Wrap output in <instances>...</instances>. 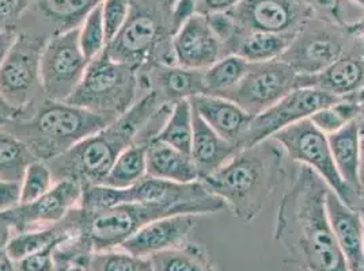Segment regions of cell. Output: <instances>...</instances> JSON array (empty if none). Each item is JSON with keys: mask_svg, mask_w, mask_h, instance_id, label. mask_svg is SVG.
I'll return each mask as SVG.
<instances>
[{"mask_svg": "<svg viewBox=\"0 0 364 271\" xmlns=\"http://www.w3.org/2000/svg\"><path fill=\"white\" fill-rule=\"evenodd\" d=\"M329 186L310 167L302 166L279 205L273 239L291 262L310 271H349L334 238L325 199Z\"/></svg>", "mask_w": 364, "mask_h": 271, "instance_id": "obj_1", "label": "cell"}, {"mask_svg": "<svg viewBox=\"0 0 364 271\" xmlns=\"http://www.w3.org/2000/svg\"><path fill=\"white\" fill-rule=\"evenodd\" d=\"M286 175L284 150L268 138L238 152L201 182L237 219L250 223L272 199Z\"/></svg>", "mask_w": 364, "mask_h": 271, "instance_id": "obj_2", "label": "cell"}, {"mask_svg": "<svg viewBox=\"0 0 364 271\" xmlns=\"http://www.w3.org/2000/svg\"><path fill=\"white\" fill-rule=\"evenodd\" d=\"M165 105L149 91L101 132L85 138L60 156L46 162L56 182L75 181L82 186L102 184L116 159L128 148L154 114Z\"/></svg>", "mask_w": 364, "mask_h": 271, "instance_id": "obj_3", "label": "cell"}, {"mask_svg": "<svg viewBox=\"0 0 364 271\" xmlns=\"http://www.w3.org/2000/svg\"><path fill=\"white\" fill-rule=\"evenodd\" d=\"M82 209H107L122 204L158 206L171 216L208 214L223 211L226 204L213 194L201 181L180 183L144 177L128 189H113L104 184L82 186Z\"/></svg>", "mask_w": 364, "mask_h": 271, "instance_id": "obj_4", "label": "cell"}, {"mask_svg": "<svg viewBox=\"0 0 364 271\" xmlns=\"http://www.w3.org/2000/svg\"><path fill=\"white\" fill-rule=\"evenodd\" d=\"M119 117L48 99L29 120L7 122L3 129L22 140L37 160L49 162Z\"/></svg>", "mask_w": 364, "mask_h": 271, "instance_id": "obj_5", "label": "cell"}, {"mask_svg": "<svg viewBox=\"0 0 364 271\" xmlns=\"http://www.w3.org/2000/svg\"><path fill=\"white\" fill-rule=\"evenodd\" d=\"M173 11L158 0H132L131 13L122 31L107 44V56L134 70L149 60L176 64L171 40Z\"/></svg>", "mask_w": 364, "mask_h": 271, "instance_id": "obj_6", "label": "cell"}, {"mask_svg": "<svg viewBox=\"0 0 364 271\" xmlns=\"http://www.w3.org/2000/svg\"><path fill=\"white\" fill-rule=\"evenodd\" d=\"M347 55H360L355 26H346L317 11L311 16L279 60L287 62L298 75H316Z\"/></svg>", "mask_w": 364, "mask_h": 271, "instance_id": "obj_7", "label": "cell"}, {"mask_svg": "<svg viewBox=\"0 0 364 271\" xmlns=\"http://www.w3.org/2000/svg\"><path fill=\"white\" fill-rule=\"evenodd\" d=\"M139 84L136 70L112 60L104 49L89 62L80 83L64 102L120 117L135 104Z\"/></svg>", "mask_w": 364, "mask_h": 271, "instance_id": "obj_8", "label": "cell"}, {"mask_svg": "<svg viewBox=\"0 0 364 271\" xmlns=\"http://www.w3.org/2000/svg\"><path fill=\"white\" fill-rule=\"evenodd\" d=\"M271 138L283 147L292 160L316 171L350 209L359 211L362 208V198L349 189L336 168L328 136L319 131L310 118L291 125Z\"/></svg>", "mask_w": 364, "mask_h": 271, "instance_id": "obj_9", "label": "cell"}, {"mask_svg": "<svg viewBox=\"0 0 364 271\" xmlns=\"http://www.w3.org/2000/svg\"><path fill=\"white\" fill-rule=\"evenodd\" d=\"M83 216L74 219L80 229L85 247L92 253L107 251L128 240L141 226L159 219L170 217L158 206L141 204H122L100 211H83Z\"/></svg>", "mask_w": 364, "mask_h": 271, "instance_id": "obj_10", "label": "cell"}, {"mask_svg": "<svg viewBox=\"0 0 364 271\" xmlns=\"http://www.w3.org/2000/svg\"><path fill=\"white\" fill-rule=\"evenodd\" d=\"M225 14L230 21L226 44L232 31L298 34L316 7L307 0H240Z\"/></svg>", "mask_w": 364, "mask_h": 271, "instance_id": "obj_11", "label": "cell"}, {"mask_svg": "<svg viewBox=\"0 0 364 271\" xmlns=\"http://www.w3.org/2000/svg\"><path fill=\"white\" fill-rule=\"evenodd\" d=\"M298 77L287 62L279 59L255 62L232 89L216 96L237 104L255 117L298 89Z\"/></svg>", "mask_w": 364, "mask_h": 271, "instance_id": "obj_12", "label": "cell"}, {"mask_svg": "<svg viewBox=\"0 0 364 271\" xmlns=\"http://www.w3.org/2000/svg\"><path fill=\"white\" fill-rule=\"evenodd\" d=\"M80 28L46 41L40 56L41 89L48 99L64 102L80 83L90 61L79 45Z\"/></svg>", "mask_w": 364, "mask_h": 271, "instance_id": "obj_13", "label": "cell"}, {"mask_svg": "<svg viewBox=\"0 0 364 271\" xmlns=\"http://www.w3.org/2000/svg\"><path fill=\"white\" fill-rule=\"evenodd\" d=\"M340 99L343 98L316 89H295L291 91L277 104L252 118L242 137L237 143L238 152L271 138L277 132L299 121L310 118L321 109L334 105Z\"/></svg>", "mask_w": 364, "mask_h": 271, "instance_id": "obj_14", "label": "cell"}, {"mask_svg": "<svg viewBox=\"0 0 364 271\" xmlns=\"http://www.w3.org/2000/svg\"><path fill=\"white\" fill-rule=\"evenodd\" d=\"M44 45L40 40L18 34L0 62V98L16 114L31 105L37 87L41 89L40 56Z\"/></svg>", "mask_w": 364, "mask_h": 271, "instance_id": "obj_15", "label": "cell"}, {"mask_svg": "<svg viewBox=\"0 0 364 271\" xmlns=\"http://www.w3.org/2000/svg\"><path fill=\"white\" fill-rule=\"evenodd\" d=\"M104 0H31L16 31L46 43L61 33L80 28Z\"/></svg>", "mask_w": 364, "mask_h": 271, "instance_id": "obj_16", "label": "cell"}, {"mask_svg": "<svg viewBox=\"0 0 364 271\" xmlns=\"http://www.w3.org/2000/svg\"><path fill=\"white\" fill-rule=\"evenodd\" d=\"M82 184L75 181L56 182L53 187L38 199L19 204L10 211L0 213V220L26 232L37 226L58 224L82 198Z\"/></svg>", "mask_w": 364, "mask_h": 271, "instance_id": "obj_17", "label": "cell"}, {"mask_svg": "<svg viewBox=\"0 0 364 271\" xmlns=\"http://www.w3.org/2000/svg\"><path fill=\"white\" fill-rule=\"evenodd\" d=\"M177 65L204 71L226 56L225 46L208 18L193 14L183 21L171 40Z\"/></svg>", "mask_w": 364, "mask_h": 271, "instance_id": "obj_18", "label": "cell"}, {"mask_svg": "<svg viewBox=\"0 0 364 271\" xmlns=\"http://www.w3.org/2000/svg\"><path fill=\"white\" fill-rule=\"evenodd\" d=\"M195 226L196 216L192 214L159 219L141 226L120 247L132 255L150 258L156 253L182 245Z\"/></svg>", "mask_w": 364, "mask_h": 271, "instance_id": "obj_19", "label": "cell"}, {"mask_svg": "<svg viewBox=\"0 0 364 271\" xmlns=\"http://www.w3.org/2000/svg\"><path fill=\"white\" fill-rule=\"evenodd\" d=\"M325 206L334 238L346 256L349 271H353L364 263L363 216L347 206L331 189L326 193Z\"/></svg>", "mask_w": 364, "mask_h": 271, "instance_id": "obj_20", "label": "cell"}, {"mask_svg": "<svg viewBox=\"0 0 364 271\" xmlns=\"http://www.w3.org/2000/svg\"><path fill=\"white\" fill-rule=\"evenodd\" d=\"M298 89H316L338 98L355 99L364 90V57L347 55L319 74L299 75Z\"/></svg>", "mask_w": 364, "mask_h": 271, "instance_id": "obj_21", "label": "cell"}, {"mask_svg": "<svg viewBox=\"0 0 364 271\" xmlns=\"http://www.w3.org/2000/svg\"><path fill=\"white\" fill-rule=\"evenodd\" d=\"M189 101L198 116L218 135L235 144V147L253 118L237 104L216 95L203 94L191 98Z\"/></svg>", "mask_w": 364, "mask_h": 271, "instance_id": "obj_22", "label": "cell"}, {"mask_svg": "<svg viewBox=\"0 0 364 271\" xmlns=\"http://www.w3.org/2000/svg\"><path fill=\"white\" fill-rule=\"evenodd\" d=\"M237 153L238 150L235 144L218 135L193 110V138L191 157L198 170V181L210 177Z\"/></svg>", "mask_w": 364, "mask_h": 271, "instance_id": "obj_23", "label": "cell"}, {"mask_svg": "<svg viewBox=\"0 0 364 271\" xmlns=\"http://www.w3.org/2000/svg\"><path fill=\"white\" fill-rule=\"evenodd\" d=\"M204 71L189 70L174 64H155L150 74V87L168 105L204 94Z\"/></svg>", "mask_w": 364, "mask_h": 271, "instance_id": "obj_24", "label": "cell"}, {"mask_svg": "<svg viewBox=\"0 0 364 271\" xmlns=\"http://www.w3.org/2000/svg\"><path fill=\"white\" fill-rule=\"evenodd\" d=\"M328 136L334 165L349 189L362 198L360 186V147L362 135L356 120L350 121Z\"/></svg>", "mask_w": 364, "mask_h": 271, "instance_id": "obj_25", "label": "cell"}, {"mask_svg": "<svg viewBox=\"0 0 364 271\" xmlns=\"http://www.w3.org/2000/svg\"><path fill=\"white\" fill-rule=\"evenodd\" d=\"M295 35L232 31L225 44L226 56L237 55L250 64L277 60L287 50Z\"/></svg>", "mask_w": 364, "mask_h": 271, "instance_id": "obj_26", "label": "cell"}, {"mask_svg": "<svg viewBox=\"0 0 364 271\" xmlns=\"http://www.w3.org/2000/svg\"><path fill=\"white\" fill-rule=\"evenodd\" d=\"M146 162L147 177L180 183L198 181V170L191 155L178 151L159 140L152 138L149 143Z\"/></svg>", "mask_w": 364, "mask_h": 271, "instance_id": "obj_27", "label": "cell"}, {"mask_svg": "<svg viewBox=\"0 0 364 271\" xmlns=\"http://www.w3.org/2000/svg\"><path fill=\"white\" fill-rule=\"evenodd\" d=\"M149 143L134 141L119 155L104 181V186L113 189H128L147 175V153Z\"/></svg>", "mask_w": 364, "mask_h": 271, "instance_id": "obj_28", "label": "cell"}, {"mask_svg": "<svg viewBox=\"0 0 364 271\" xmlns=\"http://www.w3.org/2000/svg\"><path fill=\"white\" fill-rule=\"evenodd\" d=\"M152 271H216L210 256L198 245H182L150 256Z\"/></svg>", "mask_w": 364, "mask_h": 271, "instance_id": "obj_29", "label": "cell"}, {"mask_svg": "<svg viewBox=\"0 0 364 271\" xmlns=\"http://www.w3.org/2000/svg\"><path fill=\"white\" fill-rule=\"evenodd\" d=\"M154 138L191 155L193 138V109L189 99H182L173 105L165 125Z\"/></svg>", "mask_w": 364, "mask_h": 271, "instance_id": "obj_30", "label": "cell"}, {"mask_svg": "<svg viewBox=\"0 0 364 271\" xmlns=\"http://www.w3.org/2000/svg\"><path fill=\"white\" fill-rule=\"evenodd\" d=\"M34 160L36 156L22 140L0 128V181L21 183Z\"/></svg>", "mask_w": 364, "mask_h": 271, "instance_id": "obj_31", "label": "cell"}, {"mask_svg": "<svg viewBox=\"0 0 364 271\" xmlns=\"http://www.w3.org/2000/svg\"><path fill=\"white\" fill-rule=\"evenodd\" d=\"M250 62L237 55H228L204 70V94L219 95L232 89L249 71Z\"/></svg>", "mask_w": 364, "mask_h": 271, "instance_id": "obj_32", "label": "cell"}, {"mask_svg": "<svg viewBox=\"0 0 364 271\" xmlns=\"http://www.w3.org/2000/svg\"><path fill=\"white\" fill-rule=\"evenodd\" d=\"M71 233H74L73 226H55L34 232H19L16 236L7 241L6 250L13 262H19L21 259L31 255L33 253L40 251L56 239L71 236Z\"/></svg>", "mask_w": 364, "mask_h": 271, "instance_id": "obj_33", "label": "cell"}, {"mask_svg": "<svg viewBox=\"0 0 364 271\" xmlns=\"http://www.w3.org/2000/svg\"><path fill=\"white\" fill-rule=\"evenodd\" d=\"M85 271H152L150 258H139L127 251H100L86 258Z\"/></svg>", "mask_w": 364, "mask_h": 271, "instance_id": "obj_34", "label": "cell"}, {"mask_svg": "<svg viewBox=\"0 0 364 271\" xmlns=\"http://www.w3.org/2000/svg\"><path fill=\"white\" fill-rule=\"evenodd\" d=\"M360 109V102L352 98H343L334 105L328 106L314 113L310 120L325 135H331L350 121L356 120Z\"/></svg>", "mask_w": 364, "mask_h": 271, "instance_id": "obj_35", "label": "cell"}, {"mask_svg": "<svg viewBox=\"0 0 364 271\" xmlns=\"http://www.w3.org/2000/svg\"><path fill=\"white\" fill-rule=\"evenodd\" d=\"M79 45L87 60H94L105 48L107 38L102 22V3H100L80 26Z\"/></svg>", "mask_w": 364, "mask_h": 271, "instance_id": "obj_36", "label": "cell"}, {"mask_svg": "<svg viewBox=\"0 0 364 271\" xmlns=\"http://www.w3.org/2000/svg\"><path fill=\"white\" fill-rule=\"evenodd\" d=\"M53 175L46 162L34 160L26 168L25 177L21 182L19 204H29L44 196L53 187Z\"/></svg>", "mask_w": 364, "mask_h": 271, "instance_id": "obj_37", "label": "cell"}, {"mask_svg": "<svg viewBox=\"0 0 364 271\" xmlns=\"http://www.w3.org/2000/svg\"><path fill=\"white\" fill-rule=\"evenodd\" d=\"M132 0H104L102 1V22L107 45L117 35L125 25L131 13Z\"/></svg>", "mask_w": 364, "mask_h": 271, "instance_id": "obj_38", "label": "cell"}, {"mask_svg": "<svg viewBox=\"0 0 364 271\" xmlns=\"http://www.w3.org/2000/svg\"><path fill=\"white\" fill-rule=\"evenodd\" d=\"M71 236H64L60 239L49 243L44 248L37 253L21 259L18 262L19 271H52L53 269V254L55 250L60 245L63 241L68 240Z\"/></svg>", "mask_w": 364, "mask_h": 271, "instance_id": "obj_39", "label": "cell"}, {"mask_svg": "<svg viewBox=\"0 0 364 271\" xmlns=\"http://www.w3.org/2000/svg\"><path fill=\"white\" fill-rule=\"evenodd\" d=\"M31 0H0V33L16 31Z\"/></svg>", "mask_w": 364, "mask_h": 271, "instance_id": "obj_40", "label": "cell"}, {"mask_svg": "<svg viewBox=\"0 0 364 271\" xmlns=\"http://www.w3.org/2000/svg\"><path fill=\"white\" fill-rule=\"evenodd\" d=\"M21 201V183L0 181V213L10 211Z\"/></svg>", "mask_w": 364, "mask_h": 271, "instance_id": "obj_41", "label": "cell"}, {"mask_svg": "<svg viewBox=\"0 0 364 271\" xmlns=\"http://www.w3.org/2000/svg\"><path fill=\"white\" fill-rule=\"evenodd\" d=\"M16 31H9V33H0V62L6 57L9 53L10 48L16 43Z\"/></svg>", "mask_w": 364, "mask_h": 271, "instance_id": "obj_42", "label": "cell"}, {"mask_svg": "<svg viewBox=\"0 0 364 271\" xmlns=\"http://www.w3.org/2000/svg\"><path fill=\"white\" fill-rule=\"evenodd\" d=\"M7 243L0 244V271H13V260L6 250Z\"/></svg>", "mask_w": 364, "mask_h": 271, "instance_id": "obj_43", "label": "cell"}, {"mask_svg": "<svg viewBox=\"0 0 364 271\" xmlns=\"http://www.w3.org/2000/svg\"><path fill=\"white\" fill-rule=\"evenodd\" d=\"M14 116L16 113L13 111V109L6 105L0 98V128H3L7 122L14 120Z\"/></svg>", "mask_w": 364, "mask_h": 271, "instance_id": "obj_44", "label": "cell"}, {"mask_svg": "<svg viewBox=\"0 0 364 271\" xmlns=\"http://www.w3.org/2000/svg\"><path fill=\"white\" fill-rule=\"evenodd\" d=\"M307 1H310L318 11H329L331 7L333 6L334 0H307Z\"/></svg>", "mask_w": 364, "mask_h": 271, "instance_id": "obj_45", "label": "cell"}, {"mask_svg": "<svg viewBox=\"0 0 364 271\" xmlns=\"http://www.w3.org/2000/svg\"><path fill=\"white\" fill-rule=\"evenodd\" d=\"M360 186H362V202L364 205V137H362V147H360Z\"/></svg>", "mask_w": 364, "mask_h": 271, "instance_id": "obj_46", "label": "cell"}, {"mask_svg": "<svg viewBox=\"0 0 364 271\" xmlns=\"http://www.w3.org/2000/svg\"><path fill=\"white\" fill-rule=\"evenodd\" d=\"M356 34L359 38V45H360V53L364 57V19L356 25Z\"/></svg>", "mask_w": 364, "mask_h": 271, "instance_id": "obj_47", "label": "cell"}, {"mask_svg": "<svg viewBox=\"0 0 364 271\" xmlns=\"http://www.w3.org/2000/svg\"><path fill=\"white\" fill-rule=\"evenodd\" d=\"M356 122L359 125V129H360V135L364 137V101L360 102V109H359V114L356 117Z\"/></svg>", "mask_w": 364, "mask_h": 271, "instance_id": "obj_48", "label": "cell"}, {"mask_svg": "<svg viewBox=\"0 0 364 271\" xmlns=\"http://www.w3.org/2000/svg\"><path fill=\"white\" fill-rule=\"evenodd\" d=\"M159 3H162L166 9H168V10H174V7H176V4L180 1V0H158Z\"/></svg>", "mask_w": 364, "mask_h": 271, "instance_id": "obj_49", "label": "cell"}, {"mask_svg": "<svg viewBox=\"0 0 364 271\" xmlns=\"http://www.w3.org/2000/svg\"><path fill=\"white\" fill-rule=\"evenodd\" d=\"M67 271H85V269L80 266V265H76V266H73V267H70Z\"/></svg>", "mask_w": 364, "mask_h": 271, "instance_id": "obj_50", "label": "cell"}, {"mask_svg": "<svg viewBox=\"0 0 364 271\" xmlns=\"http://www.w3.org/2000/svg\"><path fill=\"white\" fill-rule=\"evenodd\" d=\"M355 101H356V102H362V101H364V90L355 98Z\"/></svg>", "mask_w": 364, "mask_h": 271, "instance_id": "obj_51", "label": "cell"}, {"mask_svg": "<svg viewBox=\"0 0 364 271\" xmlns=\"http://www.w3.org/2000/svg\"><path fill=\"white\" fill-rule=\"evenodd\" d=\"M350 1H353L355 4H358L359 7H362L364 10V0H350Z\"/></svg>", "mask_w": 364, "mask_h": 271, "instance_id": "obj_52", "label": "cell"}, {"mask_svg": "<svg viewBox=\"0 0 364 271\" xmlns=\"http://www.w3.org/2000/svg\"><path fill=\"white\" fill-rule=\"evenodd\" d=\"M363 251H364V229H363Z\"/></svg>", "mask_w": 364, "mask_h": 271, "instance_id": "obj_53", "label": "cell"}, {"mask_svg": "<svg viewBox=\"0 0 364 271\" xmlns=\"http://www.w3.org/2000/svg\"><path fill=\"white\" fill-rule=\"evenodd\" d=\"M302 271H310V270H307V269H302Z\"/></svg>", "mask_w": 364, "mask_h": 271, "instance_id": "obj_54", "label": "cell"}]
</instances>
